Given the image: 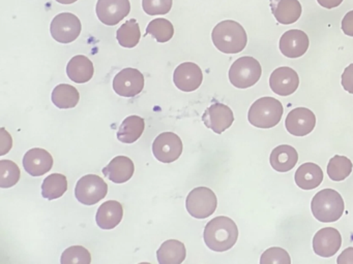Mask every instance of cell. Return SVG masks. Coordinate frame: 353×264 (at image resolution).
<instances>
[{"label":"cell","mask_w":353,"mask_h":264,"mask_svg":"<svg viewBox=\"0 0 353 264\" xmlns=\"http://www.w3.org/2000/svg\"><path fill=\"white\" fill-rule=\"evenodd\" d=\"M208 248L214 252L230 250L239 239V228L232 219L228 217H216L206 224L203 233Z\"/></svg>","instance_id":"obj_1"},{"label":"cell","mask_w":353,"mask_h":264,"mask_svg":"<svg viewBox=\"0 0 353 264\" xmlns=\"http://www.w3.org/2000/svg\"><path fill=\"white\" fill-rule=\"evenodd\" d=\"M212 38L216 49L225 54L241 53L248 43L245 29L239 23L232 20L222 21L216 25Z\"/></svg>","instance_id":"obj_2"},{"label":"cell","mask_w":353,"mask_h":264,"mask_svg":"<svg viewBox=\"0 0 353 264\" xmlns=\"http://www.w3.org/2000/svg\"><path fill=\"white\" fill-rule=\"evenodd\" d=\"M311 210L319 222H336L344 214V200L336 190L323 189L314 196Z\"/></svg>","instance_id":"obj_3"},{"label":"cell","mask_w":353,"mask_h":264,"mask_svg":"<svg viewBox=\"0 0 353 264\" xmlns=\"http://www.w3.org/2000/svg\"><path fill=\"white\" fill-rule=\"evenodd\" d=\"M282 103L274 97H261L251 105L248 113V119L252 125L258 128L274 127L282 119Z\"/></svg>","instance_id":"obj_4"},{"label":"cell","mask_w":353,"mask_h":264,"mask_svg":"<svg viewBox=\"0 0 353 264\" xmlns=\"http://www.w3.org/2000/svg\"><path fill=\"white\" fill-rule=\"evenodd\" d=\"M262 68L258 60L250 56H243L233 62L229 69V80L239 89L254 86L261 78Z\"/></svg>","instance_id":"obj_5"},{"label":"cell","mask_w":353,"mask_h":264,"mask_svg":"<svg viewBox=\"0 0 353 264\" xmlns=\"http://www.w3.org/2000/svg\"><path fill=\"white\" fill-rule=\"evenodd\" d=\"M218 199L212 190L198 187L192 190L185 200L188 212L196 219H206L216 210Z\"/></svg>","instance_id":"obj_6"},{"label":"cell","mask_w":353,"mask_h":264,"mask_svg":"<svg viewBox=\"0 0 353 264\" xmlns=\"http://www.w3.org/2000/svg\"><path fill=\"white\" fill-rule=\"evenodd\" d=\"M108 185L97 175H88L77 182L75 196L78 201L85 206H94L106 197Z\"/></svg>","instance_id":"obj_7"},{"label":"cell","mask_w":353,"mask_h":264,"mask_svg":"<svg viewBox=\"0 0 353 264\" xmlns=\"http://www.w3.org/2000/svg\"><path fill=\"white\" fill-rule=\"evenodd\" d=\"M79 18L72 12H61L51 22V36L61 43H73L81 33Z\"/></svg>","instance_id":"obj_8"},{"label":"cell","mask_w":353,"mask_h":264,"mask_svg":"<svg viewBox=\"0 0 353 264\" xmlns=\"http://www.w3.org/2000/svg\"><path fill=\"white\" fill-rule=\"evenodd\" d=\"M183 142L173 132H163L152 144V153L159 161L172 163L181 157L183 153Z\"/></svg>","instance_id":"obj_9"},{"label":"cell","mask_w":353,"mask_h":264,"mask_svg":"<svg viewBox=\"0 0 353 264\" xmlns=\"http://www.w3.org/2000/svg\"><path fill=\"white\" fill-rule=\"evenodd\" d=\"M144 88V76L136 68H125L115 76L113 89L119 96L134 97Z\"/></svg>","instance_id":"obj_10"},{"label":"cell","mask_w":353,"mask_h":264,"mask_svg":"<svg viewBox=\"0 0 353 264\" xmlns=\"http://www.w3.org/2000/svg\"><path fill=\"white\" fill-rule=\"evenodd\" d=\"M97 16L103 24L114 26L131 12L130 0H98Z\"/></svg>","instance_id":"obj_11"},{"label":"cell","mask_w":353,"mask_h":264,"mask_svg":"<svg viewBox=\"0 0 353 264\" xmlns=\"http://www.w3.org/2000/svg\"><path fill=\"white\" fill-rule=\"evenodd\" d=\"M203 74L201 68L193 62H185L177 66L173 74V82L179 90L193 92L201 86Z\"/></svg>","instance_id":"obj_12"},{"label":"cell","mask_w":353,"mask_h":264,"mask_svg":"<svg viewBox=\"0 0 353 264\" xmlns=\"http://www.w3.org/2000/svg\"><path fill=\"white\" fill-rule=\"evenodd\" d=\"M204 125L216 133L221 134L228 129L234 121L232 109L223 103L216 102L208 107L202 116Z\"/></svg>","instance_id":"obj_13"},{"label":"cell","mask_w":353,"mask_h":264,"mask_svg":"<svg viewBox=\"0 0 353 264\" xmlns=\"http://www.w3.org/2000/svg\"><path fill=\"white\" fill-rule=\"evenodd\" d=\"M316 125V117L311 109L297 107L287 116L285 127L289 133L295 136H305L313 131Z\"/></svg>","instance_id":"obj_14"},{"label":"cell","mask_w":353,"mask_h":264,"mask_svg":"<svg viewBox=\"0 0 353 264\" xmlns=\"http://www.w3.org/2000/svg\"><path fill=\"white\" fill-rule=\"evenodd\" d=\"M342 245L341 233L332 227L320 229L313 239V250L316 255L328 258L336 255Z\"/></svg>","instance_id":"obj_15"},{"label":"cell","mask_w":353,"mask_h":264,"mask_svg":"<svg viewBox=\"0 0 353 264\" xmlns=\"http://www.w3.org/2000/svg\"><path fill=\"white\" fill-rule=\"evenodd\" d=\"M299 78L292 68L282 66L276 68L270 74V89L280 96H289L299 88Z\"/></svg>","instance_id":"obj_16"},{"label":"cell","mask_w":353,"mask_h":264,"mask_svg":"<svg viewBox=\"0 0 353 264\" xmlns=\"http://www.w3.org/2000/svg\"><path fill=\"white\" fill-rule=\"evenodd\" d=\"M310 41L307 33L299 29L286 31L280 39V51L285 57L299 58L309 49Z\"/></svg>","instance_id":"obj_17"},{"label":"cell","mask_w":353,"mask_h":264,"mask_svg":"<svg viewBox=\"0 0 353 264\" xmlns=\"http://www.w3.org/2000/svg\"><path fill=\"white\" fill-rule=\"evenodd\" d=\"M23 166L32 177H41L52 168L53 157L44 148H30L24 155Z\"/></svg>","instance_id":"obj_18"},{"label":"cell","mask_w":353,"mask_h":264,"mask_svg":"<svg viewBox=\"0 0 353 264\" xmlns=\"http://www.w3.org/2000/svg\"><path fill=\"white\" fill-rule=\"evenodd\" d=\"M270 8L276 20L283 25L296 22L303 12L299 0H270Z\"/></svg>","instance_id":"obj_19"},{"label":"cell","mask_w":353,"mask_h":264,"mask_svg":"<svg viewBox=\"0 0 353 264\" xmlns=\"http://www.w3.org/2000/svg\"><path fill=\"white\" fill-rule=\"evenodd\" d=\"M134 170L135 166L129 157L117 156L103 168V173L113 183L123 184L133 177Z\"/></svg>","instance_id":"obj_20"},{"label":"cell","mask_w":353,"mask_h":264,"mask_svg":"<svg viewBox=\"0 0 353 264\" xmlns=\"http://www.w3.org/2000/svg\"><path fill=\"white\" fill-rule=\"evenodd\" d=\"M123 208L119 201L108 200L101 204L97 212V224L100 228L110 230L115 228L123 220Z\"/></svg>","instance_id":"obj_21"},{"label":"cell","mask_w":353,"mask_h":264,"mask_svg":"<svg viewBox=\"0 0 353 264\" xmlns=\"http://www.w3.org/2000/svg\"><path fill=\"white\" fill-rule=\"evenodd\" d=\"M295 184L303 190H313L323 181V171L319 165L307 162L297 168L294 175Z\"/></svg>","instance_id":"obj_22"},{"label":"cell","mask_w":353,"mask_h":264,"mask_svg":"<svg viewBox=\"0 0 353 264\" xmlns=\"http://www.w3.org/2000/svg\"><path fill=\"white\" fill-rule=\"evenodd\" d=\"M270 161L274 170L279 173H287L296 165L299 154L293 146L281 144L272 150Z\"/></svg>","instance_id":"obj_23"},{"label":"cell","mask_w":353,"mask_h":264,"mask_svg":"<svg viewBox=\"0 0 353 264\" xmlns=\"http://www.w3.org/2000/svg\"><path fill=\"white\" fill-rule=\"evenodd\" d=\"M94 72V64L86 56H75L70 60L67 65L68 76L77 84H83L92 80Z\"/></svg>","instance_id":"obj_24"},{"label":"cell","mask_w":353,"mask_h":264,"mask_svg":"<svg viewBox=\"0 0 353 264\" xmlns=\"http://www.w3.org/2000/svg\"><path fill=\"white\" fill-rule=\"evenodd\" d=\"M187 250L181 241L169 239L164 241L157 252V258L160 264H181L185 261Z\"/></svg>","instance_id":"obj_25"},{"label":"cell","mask_w":353,"mask_h":264,"mask_svg":"<svg viewBox=\"0 0 353 264\" xmlns=\"http://www.w3.org/2000/svg\"><path fill=\"white\" fill-rule=\"evenodd\" d=\"M144 128H145V122L143 118L139 116H130L121 123L117 131V138L125 144H133L136 140H139L140 136L143 133Z\"/></svg>","instance_id":"obj_26"},{"label":"cell","mask_w":353,"mask_h":264,"mask_svg":"<svg viewBox=\"0 0 353 264\" xmlns=\"http://www.w3.org/2000/svg\"><path fill=\"white\" fill-rule=\"evenodd\" d=\"M79 91L72 85H59L52 92V102L59 109H73L79 102Z\"/></svg>","instance_id":"obj_27"},{"label":"cell","mask_w":353,"mask_h":264,"mask_svg":"<svg viewBox=\"0 0 353 264\" xmlns=\"http://www.w3.org/2000/svg\"><path fill=\"white\" fill-rule=\"evenodd\" d=\"M68 190L67 177L61 173H52L42 184L43 197L48 200L61 198Z\"/></svg>","instance_id":"obj_28"},{"label":"cell","mask_w":353,"mask_h":264,"mask_svg":"<svg viewBox=\"0 0 353 264\" xmlns=\"http://www.w3.org/2000/svg\"><path fill=\"white\" fill-rule=\"evenodd\" d=\"M117 37L121 47H129V49L136 47L141 38V32H140L137 21L135 19H131L121 25L117 30Z\"/></svg>","instance_id":"obj_29"},{"label":"cell","mask_w":353,"mask_h":264,"mask_svg":"<svg viewBox=\"0 0 353 264\" xmlns=\"http://www.w3.org/2000/svg\"><path fill=\"white\" fill-rule=\"evenodd\" d=\"M352 162L345 156H336L330 159L327 165V175L334 182L344 181L352 171Z\"/></svg>","instance_id":"obj_30"},{"label":"cell","mask_w":353,"mask_h":264,"mask_svg":"<svg viewBox=\"0 0 353 264\" xmlns=\"http://www.w3.org/2000/svg\"><path fill=\"white\" fill-rule=\"evenodd\" d=\"M146 33L152 35L158 43H167L174 35V27L172 23L166 19H154L148 24Z\"/></svg>","instance_id":"obj_31"},{"label":"cell","mask_w":353,"mask_h":264,"mask_svg":"<svg viewBox=\"0 0 353 264\" xmlns=\"http://www.w3.org/2000/svg\"><path fill=\"white\" fill-rule=\"evenodd\" d=\"M21 173L15 162L11 160L0 161V187L11 188L19 182Z\"/></svg>","instance_id":"obj_32"},{"label":"cell","mask_w":353,"mask_h":264,"mask_svg":"<svg viewBox=\"0 0 353 264\" xmlns=\"http://www.w3.org/2000/svg\"><path fill=\"white\" fill-rule=\"evenodd\" d=\"M61 264H90L92 256L82 245H73L65 250L61 255Z\"/></svg>","instance_id":"obj_33"},{"label":"cell","mask_w":353,"mask_h":264,"mask_svg":"<svg viewBox=\"0 0 353 264\" xmlns=\"http://www.w3.org/2000/svg\"><path fill=\"white\" fill-rule=\"evenodd\" d=\"M261 264H290L291 259L288 252L282 248L274 247L266 250L260 258Z\"/></svg>","instance_id":"obj_34"},{"label":"cell","mask_w":353,"mask_h":264,"mask_svg":"<svg viewBox=\"0 0 353 264\" xmlns=\"http://www.w3.org/2000/svg\"><path fill=\"white\" fill-rule=\"evenodd\" d=\"M173 0H142V8L150 16L166 14L172 8Z\"/></svg>","instance_id":"obj_35"},{"label":"cell","mask_w":353,"mask_h":264,"mask_svg":"<svg viewBox=\"0 0 353 264\" xmlns=\"http://www.w3.org/2000/svg\"><path fill=\"white\" fill-rule=\"evenodd\" d=\"M0 140H0V148H1L0 155L3 156L11 150L12 146H13V140H12V136L10 135L9 132H7L5 128L0 129Z\"/></svg>","instance_id":"obj_36"},{"label":"cell","mask_w":353,"mask_h":264,"mask_svg":"<svg viewBox=\"0 0 353 264\" xmlns=\"http://www.w3.org/2000/svg\"><path fill=\"white\" fill-rule=\"evenodd\" d=\"M342 86L347 92L353 94V63L345 68L342 74Z\"/></svg>","instance_id":"obj_37"},{"label":"cell","mask_w":353,"mask_h":264,"mask_svg":"<svg viewBox=\"0 0 353 264\" xmlns=\"http://www.w3.org/2000/svg\"><path fill=\"white\" fill-rule=\"evenodd\" d=\"M342 30L345 34L353 37V10L347 12L343 18Z\"/></svg>","instance_id":"obj_38"},{"label":"cell","mask_w":353,"mask_h":264,"mask_svg":"<svg viewBox=\"0 0 353 264\" xmlns=\"http://www.w3.org/2000/svg\"><path fill=\"white\" fill-rule=\"evenodd\" d=\"M338 264H353V247L347 248L336 260Z\"/></svg>","instance_id":"obj_39"},{"label":"cell","mask_w":353,"mask_h":264,"mask_svg":"<svg viewBox=\"0 0 353 264\" xmlns=\"http://www.w3.org/2000/svg\"><path fill=\"white\" fill-rule=\"evenodd\" d=\"M318 3L324 8H334L336 6H340L342 3L343 0H317Z\"/></svg>","instance_id":"obj_40"},{"label":"cell","mask_w":353,"mask_h":264,"mask_svg":"<svg viewBox=\"0 0 353 264\" xmlns=\"http://www.w3.org/2000/svg\"><path fill=\"white\" fill-rule=\"evenodd\" d=\"M57 1L61 4H72L77 1V0H57Z\"/></svg>","instance_id":"obj_41"}]
</instances>
